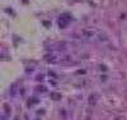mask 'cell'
I'll return each mask as SVG.
<instances>
[{
	"instance_id": "obj_1",
	"label": "cell",
	"mask_w": 127,
	"mask_h": 120,
	"mask_svg": "<svg viewBox=\"0 0 127 120\" xmlns=\"http://www.w3.org/2000/svg\"><path fill=\"white\" fill-rule=\"evenodd\" d=\"M80 38L87 40V41H105L107 36H105L102 31L95 29V28H84L79 33Z\"/></svg>"
},
{
	"instance_id": "obj_2",
	"label": "cell",
	"mask_w": 127,
	"mask_h": 120,
	"mask_svg": "<svg viewBox=\"0 0 127 120\" xmlns=\"http://www.w3.org/2000/svg\"><path fill=\"white\" fill-rule=\"evenodd\" d=\"M69 23H70V15L69 14H62L60 17V20H59V26L61 28H64V27H66Z\"/></svg>"
},
{
	"instance_id": "obj_3",
	"label": "cell",
	"mask_w": 127,
	"mask_h": 120,
	"mask_svg": "<svg viewBox=\"0 0 127 120\" xmlns=\"http://www.w3.org/2000/svg\"><path fill=\"white\" fill-rule=\"evenodd\" d=\"M17 90H18V83H13L12 86H10V88H9V95L14 97L17 95Z\"/></svg>"
}]
</instances>
